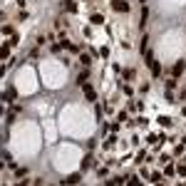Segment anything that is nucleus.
<instances>
[{
    "mask_svg": "<svg viewBox=\"0 0 186 186\" xmlns=\"http://www.w3.org/2000/svg\"><path fill=\"white\" fill-rule=\"evenodd\" d=\"M112 10H117V13H129V3H124V0H112Z\"/></svg>",
    "mask_w": 186,
    "mask_h": 186,
    "instance_id": "obj_1",
    "label": "nucleus"
},
{
    "mask_svg": "<svg viewBox=\"0 0 186 186\" xmlns=\"http://www.w3.org/2000/svg\"><path fill=\"white\" fill-rule=\"evenodd\" d=\"M142 3H146V0H142Z\"/></svg>",
    "mask_w": 186,
    "mask_h": 186,
    "instance_id": "obj_14",
    "label": "nucleus"
},
{
    "mask_svg": "<svg viewBox=\"0 0 186 186\" xmlns=\"http://www.w3.org/2000/svg\"><path fill=\"white\" fill-rule=\"evenodd\" d=\"M13 99H15V89L10 87V89H5V92H3V102H13Z\"/></svg>",
    "mask_w": 186,
    "mask_h": 186,
    "instance_id": "obj_3",
    "label": "nucleus"
},
{
    "mask_svg": "<svg viewBox=\"0 0 186 186\" xmlns=\"http://www.w3.org/2000/svg\"><path fill=\"white\" fill-rule=\"evenodd\" d=\"M84 97H87V102H95V97H97V92L92 89L89 84H84Z\"/></svg>",
    "mask_w": 186,
    "mask_h": 186,
    "instance_id": "obj_2",
    "label": "nucleus"
},
{
    "mask_svg": "<svg viewBox=\"0 0 186 186\" xmlns=\"http://www.w3.org/2000/svg\"><path fill=\"white\" fill-rule=\"evenodd\" d=\"M146 20H149V10L144 8V10H142V25H146Z\"/></svg>",
    "mask_w": 186,
    "mask_h": 186,
    "instance_id": "obj_10",
    "label": "nucleus"
},
{
    "mask_svg": "<svg viewBox=\"0 0 186 186\" xmlns=\"http://www.w3.org/2000/svg\"><path fill=\"white\" fill-rule=\"evenodd\" d=\"M89 166H92V156H89V154H87V156H84V159H82V169H89Z\"/></svg>",
    "mask_w": 186,
    "mask_h": 186,
    "instance_id": "obj_8",
    "label": "nucleus"
},
{
    "mask_svg": "<svg viewBox=\"0 0 186 186\" xmlns=\"http://www.w3.org/2000/svg\"><path fill=\"white\" fill-rule=\"evenodd\" d=\"M79 62H82V65H87V67H89V62H92V60H89V55H82V57H79Z\"/></svg>",
    "mask_w": 186,
    "mask_h": 186,
    "instance_id": "obj_12",
    "label": "nucleus"
},
{
    "mask_svg": "<svg viewBox=\"0 0 186 186\" xmlns=\"http://www.w3.org/2000/svg\"><path fill=\"white\" fill-rule=\"evenodd\" d=\"M159 124H161V127H169L171 119H169V117H159Z\"/></svg>",
    "mask_w": 186,
    "mask_h": 186,
    "instance_id": "obj_11",
    "label": "nucleus"
},
{
    "mask_svg": "<svg viewBox=\"0 0 186 186\" xmlns=\"http://www.w3.org/2000/svg\"><path fill=\"white\" fill-rule=\"evenodd\" d=\"M62 184H79V174H72V176L62 179Z\"/></svg>",
    "mask_w": 186,
    "mask_h": 186,
    "instance_id": "obj_6",
    "label": "nucleus"
},
{
    "mask_svg": "<svg viewBox=\"0 0 186 186\" xmlns=\"http://www.w3.org/2000/svg\"><path fill=\"white\" fill-rule=\"evenodd\" d=\"M184 67H186V65H184V60H181V62H176V65H174V70H171V72H174V77H181Z\"/></svg>",
    "mask_w": 186,
    "mask_h": 186,
    "instance_id": "obj_4",
    "label": "nucleus"
},
{
    "mask_svg": "<svg viewBox=\"0 0 186 186\" xmlns=\"http://www.w3.org/2000/svg\"><path fill=\"white\" fill-rule=\"evenodd\" d=\"M62 8H65L67 13H74V10H77V5L72 3V0H65V3H62Z\"/></svg>",
    "mask_w": 186,
    "mask_h": 186,
    "instance_id": "obj_5",
    "label": "nucleus"
},
{
    "mask_svg": "<svg viewBox=\"0 0 186 186\" xmlns=\"http://www.w3.org/2000/svg\"><path fill=\"white\" fill-rule=\"evenodd\" d=\"M77 82H79V84H82V87H84V84H87V72H82V74H79V79H77Z\"/></svg>",
    "mask_w": 186,
    "mask_h": 186,
    "instance_id": "obj_13",
    "label": "nucleus"
},
{
    "mask_svg": "<svg viewBox=\"0 0 186 186\" xmlns=\"http://www.w3.org/2000/svg\"><path fill=\"white\" fill-rule=\"evenodd\" d=\"M151 74H154V77H159V74H161V67H159L156 62H151Z\"/></svg>",
    "mask_w": 186,
    "mask_h": 186,
    "instance_id": "obj_7",
    "label": "nucleus"
},
{
    "mask_svg": "<svg viewBox=\"0 0 186 186\" xmlns=\"http://www.w3.org/2000/svg\"><path fill=\"white\" fill-rule=\"evenodd\" d=\"M92 23H95V25H102L104 18H102V15H92Z\"/></svg>",
    "mask_w": 186,
    "mask_h": 186,
    "instance_id": "obj_9",
    "label": "nucleus"
},
{
    "mask_svg": "<svg viewBox=\"0 0 186 186\" xmlns=\"http://www.w3.org/2000/svg\"><path fill=\"white\" fill-rule=\"evenodd\" d=\"M184 65H186V60H184Z\"/></svg>",
    "mask_w": 186,
    "mask_h": 186,
    "instance_id": "obj_15",
    "label": "nucleus"
}]
</instances>
